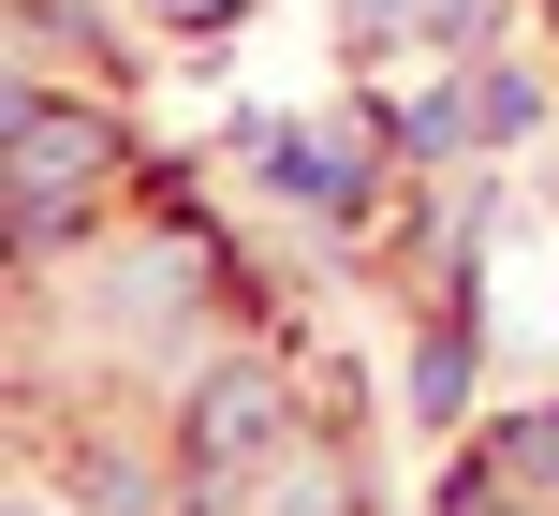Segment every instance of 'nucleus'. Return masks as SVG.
Wrapping results in <instances>:
<instances>
[{
  "label": "nucleus",
  "instance_id": "obj_1",
  "mask_svg": "<svg viewBox=\"0 0 559 516\" xmlns=\"http://www.w3.org/2000/svg\"><path fill=\"white\" fill-rule=\"evenodd\" d=\"M104 163H118V133H104V118H59L45 89L15 104V222H29V236H45V222H59V207H74Z\"/></svg>",
  "mask_w": 559,
  "mask_h": 516
},
{
  "label": "nucleus",
  "instance_id": "obj_2",
  "mask_svg": "<svg viewBox=\"0 0 559 516\" xmlns=\"http://www.w3.org/2000/svg\"><path fill=\"white\" fill-rule=\"evenodd\" d=\"M265 413H280V384H265V370H236L222 399H192V443H206V458H251V443H265Z\"/></svg>",
  "mask_w": 559,
  "mask_h": 516
},
{
  "label": "nucleus",
  "instance_id": "obj_3",
  "mask_svg": "<svg viewBox=\"0 0 559 516\" xmlns=\"http://www.w3.org/2000/svg\"><path fill=\"white\" fill-rule=\"evenodd\" d=\"M515 472H559V413H531V443H515Z\"/></svg>",
  "mask_w": 559,
  "mask_h": 516
},
{
  "label": "nucleus",
  "instance_id": "obj_4",
  "mask_svg": "<svg viewBox=\"0 0 559 516\" xmlns=\"http://www.w3.org/2000/svg\"><path fill=\"white\" fill-rule=\"evenodd\" d=\"M163 15H222V0H163Z\"/></svg>",
  "mask_w": 559,
  "mask_h": 516
},
{
  "label": "nucleus",
  "instance_id": "obj_5",
  "mask_svg": "<svg viewBox=\"0 0 559 516\" xmlns=\"http://www.w3.org/2000/svg\"><path fill=\"white\" fill-rule=\"evenodd\" d=\"M29 516H45V502H29Z\"/></svg>",
  "mask_w": 559,
  "mask_h": 516
}]
</instances>
